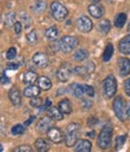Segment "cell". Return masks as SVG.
<instances>
[{
	"instance_id": "3",
	"label": "cell",
	"mask_w": 130,
	"mask_h": 152,
	"mask_svg": "<svg viewBox=\"0 0 130 152\" xmlns=\"http://www.w3.org/2000/svg\"><path fill=\"white\" fill-rule=\"evenodd\" d=\"M102 92L106 98H112L116 92H117V81L113 75H108L107 77L104 80L102 83Z\"/></svg>"
},
{
	"instance_id": "2",
	"label": "cell",
	"mask_w": 130,
	"mask_h": 152,
	"mask_svg": "<svg viewBox=\"0 0 130 152\" xmlns=\"http://www.w3.org/2000/svg\"><path fill=\"white\" fill-rule=\"evenodd\" d=\"M112 127L110 124H106L102 127L100 134L98 137V146L101 148V150H106L110 144H111V138H112Z\"/></svg>"
},
{
	"instance_id": "11",
	"label": "cell",
	"mask_w": 130,
	"mask_h": 152,
	"mask_svg": "<svg viewBox=\"0 0 130 152\" xmlns=\"http://www.w3.org/2000/svg\"><path fill=\"white\" fill-rule=\"evenodd\" d=\"M70 76H71V69L69 68L68 64L65 65H62L58 71H57V79L60 81V82H66L69 79H70Z\"/></svg>"
},
{
	"instance_id": "27",
	"label": "cell",
	"mask_w": 130,
	"mask_h": 152,
	"mask_svg": "<svg viewBox=\"0 0 130 152\" xmlns=\"http://www.w3.org/2000/svg\"><path fill=\"white\" fill-rule=\"evenodd\" d=\"M113 56V46L112 44H107L105 47V51L102 53V61L104 62H108Z\"/></svg>"
},
{
	"instance_id": "49",
	"label": "cell",
	"mask_w": 130,
	"mask_h": 152,
	"mask_svg": "<svg viewBox=\"0 0 130 152\" xmlns=\"http://www.w3.org/2000/svg\"><path fill=\"white\" fill-rule=\"evenodd\" d=\"M33 121H34V117H30V118H29V120H28V121L24 123V126H25V127H27V126H29V124H30Z\"/></svg>"
},
{
	"instance_id": "23",
	"label": "cell",
	"mask_w": 130,
	"mask_h": 152,
	"mask_svg": "<svg viewBox=\"0 0 130 152\" xmlns=\"http://www.w3.org/2000/svg\"><path fill=\"white\" fill-rule=\"evenodd\" d=\"M58 107L62 110L63 113H65V115H69V113H71V111H72V106H71V103L69 99H63L62 102H59Z\"/></svg>"
},
{
	"instance_id": "18",
	"label": "cell",
	"mask_w": 130,
	"mask_h": 152,
	"mask_svg": "<svg viewBox=\"0 0 130 152\" xmlns=\"http://www.w3.org/2000/svg\"><path fill=\"white\" fill-rule=\"evenodd\" d=\"M47 112H48V116L52 117L54 121H60V120H63V115H64V113L62 112V110H60L59 107L51 106V107L47 110Z\"/></svg>"
},
{
	"instance_id": "50",
	"label": "cell",
	"mask_w": 130,
	"mask_h": 152,
	"mask_svg": "<svg viewBox=\"0 0 130 152\" xmlns=\"http://www.w3.org/2000/svg\"><path fill=\"white\" fill-rule=\"evenodd\" d=\"M90 3H98V1H100V0H89Z\"/></svg>"
},
{
	"instance_id": "12",
	"label": "cell",
	"mask_w": 130,
	"mask_h": 152,
	"mask_svg": "<svg viewBox=\"0 0 130 152\" xmlns=\"http://www.w3.org/2000/svg\"><path fill=\"white\" fill-rule=\"evenodd\" d=\"M53 124H54V122H53V118L52 117H44V118H41L39 122H38V124H36V127H38V129L40 130V132H48L52 127H53Z\"/></svg>"
},
{
	"instance_id": "39",
	"label": "cell",
	"mask_w": 130,
	"mask_h": 152,
	"mask_svg": "<svg viewBox=\"0 0 130 152\" xmlns=\"http://www.w3.org/2000/svg\"><path fill=\"white\" fill-rule=\"evenodd\" d=\"M92 105H93V103H92L90 99H83L82 103H81V106H82L83 110H89L92 107Z\"/></svg>"
},
{
	"instance_id": "25",
	"label": "cell",
	"mask_w": 130,
	"mask_h": 152,
	"mask_svg": "<svg viewBox=\"0 0 130 152\" xmlns=\"http://www.w3.org/2000/svg\"><path fill=\"white\" fill-rule=\"evenodd\" d=\"M35 148L38 151H40V152H45V151L49 150V145H48V142L45 139L40 138V139H38L35 141Z\"/></svg>"
},
{
	"instance_id": "26",
	"label": "cell",
	"mask_w": 130,
	"mask_h": 152,
	"mask_svg": "<svg viewBox=\"0 0 130 152\" xmlns=\"http://www.w3.org/2000/svg\"><path fill=\"white\" fill-rule=\"evenodd\" d=\"M58 34H59V30L57 27H49L48 29L45 30V36L48 40H54L58 36Z\"/></svg>"
},
{
	"instance_id": "32",
	"label": "cell",
	"mask_w": 130,
	"mask_h": 152,
	"mask_svg": "<svg viewBox=\"0 0 130 152\" xmlns=\"http://www.w3.org/2000/svg\"><path fill=\"white\" fill-rule=\"evenodd\" d=\"M72 72L75 75H78V76H86L89 74L86 66H76V68L72 69Z\"/></svg>"
},
{
	"instance_id": "46",
	"label": "cell",
	"mask_w": 130,
	"mask_h": 152,
	"mask_svg": "<svg viewBox=\"0 0 130 152\" xmlns=\"http://www.w3.org/2000/svg\"><path fill=\"white\" fill-rule=\"evenodd\" d=\"M98 123V118L97 117H89V120H88V126H94V124H97Z\"/></svg>"
},
{
	"instance_id": "17",
	"label": "cell",
	"mask_w": 130,
	"mask_h": 152,
	"mask_svg": "<svg viewBox=\"0 0 130 152\" xmlns=\"http://www.w3.org/2000/svg\"><path fill=\"white\" fill-rule=\"evenodd\" d=\"M40 91H41V88L38 87V86H35V85H28V87L24 88L23 94H24L25 97H28V98H34V97H38L39 96Z\"/></svg>"
},
{
	"instance_id": "24",
	"label": "cell",
	"mask_w": 130,
	"mask_h": 152,
	"mask_svg": "<svg viewBox=\"0 0 130 152\" xmlns=\"http://www.w3.org/2000/svg\"><path fill=\"white\" fill-rule=\"evenodd\" d=\"M38 83H39V87L42 91H48L52 87V82H51V80L47 77V76H41V77H39Z\"/></svg>"
},
{
	"instance_id": "48",
	"label": "cell",
	"mask_w": 130,
	"mask_h": 152,
	"mask_svg": "<svg viewBox=\"0 0 130 152\" xmlns=\"http://www.w3.org/2000/svg\"><path fill=\"white\" fill-rule=\"evenodd\" d=\"M126 116H128V118H130V102L126 105Z\"/></svg>"
},
{
	"instance_id": "16",
	"label": "cell",
	"mask_w": 130,
	"mask_h": 152,
	"mask_svg": "<svg viewBox=\"0 0 130 152\" xmlns=\"http://www.w3.org/2000/svg\"><path fill=\"white\" fill-rule=\"evenodd\" d=\"M9 98L11 100V103L15 105V106H20L21 103H22V99H21V93L16 87L11 88L10 92H9Z\"/></svg>"
},
{
	"instance_id": "6",
	"label": "cell",
	"mask_w": 130,
	"mask_h": 152,
	"mask_svg": "<svg viewBox=\"0 0 130 152\" xmlns=\"http://www.w3.org/2000/svg\"><path fill=\"white\" fill-rule=\"evenodd\" d=\"M59 44H60V51L65 52V53H69L78 45V40L76 39V37H73V36L66 35V36L62 37Z\"/></svg>"
},
{
	"instance_id": "35",
	"label": "cell",
	"mask_w": 130,
	"mask_h": 152,
	"mask_svg": "<svg viewBox=\"0 0 130 152\" xmlns=\"http://www.w3.org/2000/svg\"><path fill=\"white\" fill-rule=\"evenodd\" d=\"M125 140H126V134H123V135L117 137V138H116V150H119V148L124 145Z\"/></svg>"
},
{
	"instance_id": "9",
	"label": "cell",
	"mask_w": 130,
	"mask_h": 152,
	"mask_svg": "<svg viewBox=\"0 0 130 152\" xmlns=\"http://www.w3.org/2000/svg\"><path fill=\"white\" fill-rule=\"evenodd\" d=\"M33 63L38 66V68H46L49 63V59H48V56L46 53H35L34 57H33Z\"/></svg>"
},
{
	"instance_id": "22",
	"label": "cell",
	"mask_w": 130,
	"mask_h": 152,
	"mask_svg": "<svg viewBox=\"0 0 130 152\" xmlns=\"http://www.w3.org/2000/svg\"><path fill=\"white\" fill-rule=\"evenodd\" d=\"M97 28H98V31H99L100 34L106 35V34L110 31V29H111V23H110L108 20H102V21H100V22L98 23Z\"/></svg>"
},
{
	"instance_id": "1",
	"label": "cell",
	"mask_w": 130,
	"mask_h": 152,
	"mask_svg": "<svg viewBox=\"0 0 130 152\" xmlns=\"http://www.w3.org/2000/svg\"><path fill=\"white\" fill-rule=\"evenodd\" d=\"M80 133V124L77 123H70L65 129V145L68 147L75 146Z\"/></svg>"
},
{
	"instance_id": "7",
	"label": "cell",
	"mask_w": 130,
	"mask_h": 152,
	"mask_svg": "<svg viewBox=\"0 0 130 152\" xmlns=\"http://www.w3.org/2000/svg\"><path fill=\"white\" fill-rule=\"evenodd\" d=\"M76 26H77L78 30L82 31V33H89L93 29V23L90 21V18L87 17V16L78 17L77 21H76Z\"/></svg>"
},
{
	"instance_id": "43",
	"label": "cell",
	"mask_w": 130,
	"mask_h": 152,
	"mask_svg": "<svg viewBox=\"0 0 130 152\" xmlns=\"http://www.w3.org/2000/svg\"><path fill=\"white\" fill-rule=\"evenodd\" d=\"M84 66L87 68V70H88V72H89V74L95 70V64H94V63H92V62H88Z\"/></svg>"
},
{
	"instance_id": "45",
	"label": "cell",
	"mask_w": 130,
	"mask_h": 152,
	"mask_svg": "<svg viewBox=\"0 0 130 152\" xmlns=\"http://www.w3.org/2000/svg\"><path fill=\"white\" fill-rule=\"evenodd\" d=\"M7 82H9V79H7V76L5 75V70L3 69L1 70V83L3 85H6Z\"/></svg>"
},
{
	"instance_id": "47",
	"label": "cell",
	"mask_w": 130,
	"mask_h": 152,
	"mask_svg": "<svg viewBox=\"0 0 130 152\" xmlns=\"http://www.w3.org/2000/svg\"><path fill=\"white\" fill-rule=\"evenodd\" d=\"M6 68H7L9 70H16V69L18 68V64H16V63H9V64L6 65Z\"/></svg>"
},
{
	"instance_id": "8",
	"label": "cell",
	"mask_w": 130,
	"mask_h": 152,
	"mask_svg": "<svg viewBox=\"0 0 130 152\" xmlns=\"http://www.w3.org/2000/svg\"><path fill=\"white\" fill-rule=\"evenodd\" d=\"M47 137L54 144H60L63 141V138H65V137H63L62 130L59 128H57V127H54V126L47 132Z\"/></svg>"
},
{
	"instance_id": "38",
	"label": "cell",
	"mask_w": 130,
	"mask_h": 152,
	"mask_svg": "<svg viewBox=\"0 0 130 152\" xmlns=\"http://www.w3.org/2000/svg\"><path fill=\"white\" fill-rule=\"evenodd\" d=\"M83 87H84V89H86V94H87V96H89V97H94V96H95V91H94V88H93L92 86H89V85H83Z\"/></svg>"
},
{
	"instance_id": "29",
	"label": "cell",
	"mask_w": 130,
	"mask_h": 152,
	"mask_svg": "<svg viewBox=\"0 0 130 152\" xmlns=\"http://www.w3.org/2000/svg\"><path fill=\"white\" fill-rule=\"evenodd\" d=\"M125 22H126V15L125 13H119V15L116 16V18H115V26L117 28H122L125 24Z\"/></svg>"
},
{
	"instance_id": "42",
	"label": "cell",
	"mask_w": 130,
	"mask_h": 152,
	"mask_svg": "<svg viewBox=\"0 0 130 152\" xmlns=\"http://www.w3.org/2000/svg\"><path fill=\"white\" fill-rule=\"evenodd\" d=\"M124 91L126 93V96L130 97V79L125 80V82H124Z\"/></svg>"
},
{
	"instance_id": "21",
	"label": "cell",
	"mask_w": 130,
	"mask_h": 152,
	"mask_svg": "<svg viewBox=\"0 0 130 152\" xmlns=\"http://www.w3.org/2000/svg\"><path fill=\"white\" fill-rule=\"evenodd\" d=\"M38 80H39L38 75H36V72H34V71H27L23 76V82L27 85H34Z\"/></svg>"
},
{
	"instance_id": "44",
	"label": "cell",
	"mask_w": 130,
	"mask_h": 152,
	"mask_svg": "<svg viewBox=\"0 0 130 152\" xmlns=\"http://www.w3.org/2000/svg\"><path fill=\"white\" fill-rule=\"evenodd\" d=\"M51 105H52V102H51V99L49 98H47L46 100H45V104L41 106V109H45V110H48L49 107H51Z\"/></svg>"
},
{
	"instance_id": "28",
	"label": "cell",
	"mask_w": 130,
	"mask_h": 152,
	"mask_svg": "<svg viewBox=\"0 0 130 152\" xmlns=\"http://www.w3.org/2000/svg\"><path fill=\"white\" fill-rule=\"evenodd\" d=\"M33 11L36 12V13H42L45 10H46V3L44 0H38V1H35L31 6Z\"/></svg>"
},
{
	"instance_id": "41",
	"label": "cell",
	"mask_w": 130,
	"mask_h": 152,
	"mask_svg": "<svg viewBox=\"0 0 130 152\" xmlns=\"http://www.w3.org/2000/svg\"><path fill=\"white\" fill-rule=\"evenodd\" d=\"M13 29H15V34L16 35H20L21 31H22V24H21V22H16L13 24Z\"/></svg>"
},
{
	"instance_id": "30",
	"label": "cell",
	"mask_w": 130,
	"mask_h": 152,
	"mask_svg": "<svg viewBox=\"0 0 130 152\" xmlns=\"http://www.w3.org/2000/svg\"><path fill=\"white\" fill-rule=\"evenodd\" d=\"M15 23H16V15L13 12H7L5 15V26L6 27H11Z\"/></svg>"
},
{
	"instance_id": "13",
	"label": "cell",
	"mask_w": 130,
	"mask_h": 152,
	"mask_svg": "<svg viewBox=\"0 0 130 152\" xmlns=\"http://www.w3.org/2000/svg\"><path fill=\"white\" fill-rule=\"evenodd\" d=\"M88 12L94 18H100L104 15V7L98 3H93L92 5L88 6Z\"/></svg>"
},
{
	"instance_id": "51",
	"label": "cell",
	"mask_w": 130,
	"mask_h": 152,
	"mask_svg": "<svg viewBox=\"0 0 130 152\" xmlns=\"http://www.w3.org/2000/svg\"><path fill=\"white\" fill-rule=\"evenodd\" d=\"M128 28H129V30H130V22H129V27H128Z\"/></svg>"
},
{
	"instance_id": "33",
	"label": "cell",
	"mask_w": 130,
	"mask_h": 152,
	"mask_svg": "<svg viewBox=\"0 0 130 152\" xmlns=\"http://www.w3.org/2000/svg\"><path fill=\"white\" fill-rule=\"evenodd\" d=\"M42 104H44V99L42 98H39V96L38 97H34L33 99H30V105L34 106V107H41Z\"/></svg>"
},
{
	"instance_id": "37",
	"label": "cell",
	"mask_w": 130,
	"mask_h": 152,
	"mask_svg": "<svg viewBox=\"0 0 130 152\" xmlns=\"http://www.w3.org/2000/svg\"><path fill=\"white\" fill-rule=\"evenodd\" d=\"M21 20H22V22H24L25 28H28V27L31 24V20H30V17H29L27 13H24V12H22V13H21Z\"/></svg>"
},
{
	"instance_id": "4",
	"label": "cell",
	"mask_w": 130,
	"mask_h": 152,
	"mask_svg": "<svg viewBox=\"0 0 130 152\" xmlns=\"http://www.w3.org/2000/svg\"><path fill=\"white\" fill-rule=\"evenodd\" d=\"M51 12H52V16L54 17V20L57 21H64L69 15L68 9L59 1H53L51 4Z\"/></svg>"
},
{
	"instance_id": "20",
	"label": "cell",
	"mask_w": 130,
	"mask_h": 152,
	"mask_svg": "<svg viewBox=\"0 0 130 152\" xmlns=\"http://www.w3.org/2000/svg\"><path fill=\"white\" fill-rule=\"evenodd\" d=\"M88 56H89V53H88L87 50L80 48V50H77L75 53H73V61L75 62H83V61H86L88 58Z\"/></svg>"
},
{
	"instance_id": "34",
	"label": "cell",
	"mask_w": 130,
	"mask_h": 152,
	"mask_svg": "<svg viewBox=\"0 0 130 152\" xmlns=\"http://www.w3.org/2000/svg\"><path fill=\"white\" fill-rule=\"evenodd\" d=\"M16 56H17V50H16L15 47L9 48V50L6 51V53H5L6 59H9V61H12L13 58H16Z\"/></svg>"
},
{
	"instance_id": "10",
	"label": "cell",
	"mask_w": 130,
	"mask_h": 152,
	"mask_svg": "<svg viewBox=\"0 0 130 152\" xmlns=\"http://www.w3.org/2000/svg\"><path fill=\"white\" fill-rule=\"evenodd\" d=\"M119 75L121 76H128L130 74V59L128 58H119L117 62Z\"/></svg>"
},
{
	"instance_id": "19",
	"label": "cell",
	"mask_w": 130,
	"mask_h": 152,
	"mask_svg": "<svg viewBox=\"0 0 130 152\" xmlns=\"http://www.w3.org/2000/svg\"><path fill=\"white\" fill-rule=\"evenodd\" d=\"M70 88H72V94H73V97H76V98H82L84 94H86V89L83 87V85H78V83H73L70 86Z\"/></svg>"
},
{
	"instance_id": "14",
	"label": "cell",
	"mask_w": 130,
	"mask_h": 152,
	"mask_svg": "<svg viewBox=\"0 0 130 152\" xmlns=\"http://www.w3.org/2000/svg\"><path fill=\"white\" fill-rule=\"evenodd\" d=\"M118 47H119L121 53H123V54H125V56L130 54V34L125 35L123 39L119 41Z\"/></svg>"
},
{
	"instance_id": "36",
	"label": "cell",
	"mask_w": 130,
	"mask_h": 152,
	"mask_svg": "<svg viewBox=\"0 0 130 152\" xmlns=\"http://www.w3.org/2000/svg\"><path fill=\"white\" fill-rule=\"evenodd\" d=\"M27 40H28V42H29V44H35L36 41H38V36H36L35 30L30 31V33L27 35Z\"/></svg>"
},
{
	"instance_id": "5",
	"label": "cell",
	"mask_w": 130,
	"mask_h": 152,
	"mask_svg": "<svg viewBox=\"0 0 130 152\" xmlns=\"http://www.w3.org/2000/svg\"><path fill=\"white\" fill-rule=\"evenodd\" d=\"M113 111L116 113V116L118 120L121 121H125L128 118L126 116V106H125V102L122 97H117L113 100Z\"/></svg>"
},
{
	"instance_id": "15",
	"label": "cell",
	"mask_w": 130,
	"mask_h": 152,
	"mask_svg": "<svg viewBox=\"0 0 130 152\" xmlns=\"http://www.w3.org/2000/svg\"><path fill=\"white\" fill-rule=\"evenodd\" d=\"M92 150V144L89 140H80L78 142L73 146V151L75 152H89Z\"/></svg>"
},
{
	"instance_id": "31",
	"label": "cell",
	"mask_w": 130,
	"mask_h": 152,
	"mask_svg": "<svg viewBox=\"0 0 130 152\" xmlns=\"http://www.w3.org/2000/svg\"><path fill=\"white\" fill-rule=\"evenodd\" d=\"M25 126H22V124H16L11 128V133L13 135H22L23 133L25 132Z\"/></svg>"
},
{
	"instance_id": "40",
	"label": "cell",
	"mask_w": 130,
	"mask_h": 152,
	"mask_svg": "<svg viewBox=\"0 0 130 152\" xmlns=\"http://www.w3.org/2000/svg\"><path fill=\"white\" fill-rule=\"evenodd\" d=\"M15 151H16V152H31L33 148H31L30 146H28V145H23V146L17 147Z\"/></svg>"
}]
</instances>
